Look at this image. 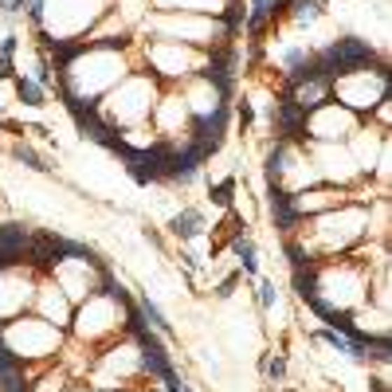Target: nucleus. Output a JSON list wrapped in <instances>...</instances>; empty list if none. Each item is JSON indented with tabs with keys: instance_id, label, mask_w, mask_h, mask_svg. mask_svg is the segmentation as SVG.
<instances>
[{
	"instance_id": "1",
	"label": "nucleus",
	"mask_w": 392,
	"mask_h": 392,
	"mask_svg": "<svg viewBox=\"0 0 392 392\" xmlns=\"http://www.w3.org/2000/svg\"><path fill=\"white\" fill-rule=\"evenodd\" d=\"M330 90H337L342 106L357 114V110H372L384 94H388V90H392V75L384 67H377V71L357 67V71H345V75L333 78Z\"/></svg>"
},
{
	"instance_id": "2",
	"label": "nucleus",
	"mask_w": 392,
	"mask_h": 392,
	"mask_svg": "<svg viewBox=\"0 0 392 392\" xmlns=\"http://www.w3.org/2000/svg\"><path fill=\"white\" fill-rule=\"evenodd\" d=\"M0 342L4 349L24 361V357H51L59 349V330L43 318H20V322L0 326Z\"/></svg>"
},
{
	"instance_id": "3",
	"label": "nucleus",
	"mask_w": 392,
	"mask_h": 392,
	"mask_svg": "<svg viewBox=\"0 0 392 392\" xmlns=\"http://www.w3.org/2000/svg\"><path fill=\"white\" fill-rule=\"evenodd\" d=\"M51 271H55V279H59V290L67 294L71 302H78V298L98 294V283H102L106 267H98L94 255H71V259H59Z\"/></svg>"
},
{
	"instance_id": "4",
	"label": "nucleus",
	"mask_w": 392,
	"mask_h": 392,
	"mask_svg": "<svg viewBox=\"0 0 392 392\" xmlns=\"http://www.w3.org/2000/svg\"><path fill=\"white\" fill-rule=\"evenodd\" d=\"M357 130V114L345 106H333V102H326V106L310 110L302 122V137H314V141H345V137Z\"/></svg>"
},
{
	"instance_id": "5",
	"label": "nucleus",
	"mask_w": 392,
	"mask_h": 392,
	"mask_svg": "<svg viewBox=\"0 0 392 392\" xmlns=\"http://www.w3.org/2000/svg\"><path fill=\"white\" fill-rule=\"evenodd\" d=\"M110 98H122V102H126V106H118V110H106L110 126H118V122H137V118H146L149 110H153V90H149V83H141V78L122 83V90H114Z\"/></svg>"
},
{
	"instance_id": "6",
	"label": "nucleus",
	"mask_w": 392,
	"mask_h": 392,
	"mask_svg": "<svg viewBox=\"0 0 392 392\" xmlns=\"http://www.w3.org/2000/svg\"><path fill=\"white\" fill-rule=\"evenodd\" d=\"M314 153H318V161H322V165H314V169H318V181H333V185L342 188V185H349V181H357V176H361V169L353 165L349 149L330 146V141H318V146H314Z\"/></svg>"
},
{
	"instance_id": "7",
	"label": "nucleus",
	"mask_w": 392,
	"mask_h": 392,
	"mask_svg": "<svg viewBox=\"0 0 392 392\" xmlns=\"http://www.w3.org/2000/svg\"><path fill=\"white\" fill-rule=\"evenodd\" d=\"M353 141V165L361 169V176L377 173V165H381V157L388 153V137H384V130H353L349 134Z\"/></svg>"
},
{
	"instance_id": "8",
	"label": "nucleus",
	"mask_w": 392,
	"mask_h": 392,
	"mask_svg": "<svg viewBox=\"0 0 392 392\" xmlns=\"http://www.w3.org/2000/svg\"><path fill=\"white\" fill-rule=\"evenodd\" d=\"M31 298H36V290H31L28 274H16V267H4L0 271V318L20 314Z\"/></svg>"
},
{
	"instance_id": "9",
	"label": "nucleus",
	"mask_w": 392,
	"mask_h": 392,
	"mask_svg": "<svg viewBox=\"0 0 392 392\" xmlns=\"http://www.w3.org/2000/svg\"><path fill=\"white\" fill-rule=\"evenodd\" d=\"M149 59H153V67L161 71V75L176 78V75H188L196 55L188 48H181V43H153V48H149Z\"/></svg>"
},
{
	"instance_id": "10",
	"label": "nucleus",
	"mask_w": 392,
	"mask_h": 392,
	"mask_svg": "<svg viewBox=\"0 0 392 392\" xmlns=\"http://www.w3.org/2000/svg\"><path fill=\"white\" fill-rule=\"evenodd\" d=\"M36 306H39V314H43V322H51L55 330L71 326V298L59 290L55 283L43 286V290H36Z\"/></svg>"
},
{
	"instance_id": "11",
	"label": "nucleus",
	"mask_w": 392,
	"mask_h": 392,
	"mask_svg": "<svg viewBox=\"0 0 392 392\" xmlns=\"http://www.w3.org/2000/svg\"><path fill=\"white\" fill-rule=\"evenodd\" d=\"M337 204H345V192L342 188H337V192H333V188H314V192H294L290 196V208L298 216H310V212H330V208H337Z\"/></svg>"
},
{
	"instance_id": "12",
	"label": "nucleus",
	"mask_w": 392,
	"mask_h": 392,
	"mask_svg": "<svg viewBox=\"0 0 392 392\" xmlns=\"http://www.w3.org/2000/svg\"><path fill=\"white\" fill-rule=\"evenodd\" d=\"M153 28H161V31H176V36H181V31H185V36H192L188 39V43H212V31H220V36H224V28H220V24H204V20H181V16H173V20H153Z\"/></svg>"
},
{
	"instance_id": "13",
	"label": "nucleus",
	"mask_w": 392,
	"mask_h": 392,
	"mask_svg": "<svg viewBox=\"0 0 392 392\" xmlns=\"http://www.w3.org/2000/svg\"><path fill=\"white\" fill-rule=\"evenodd\" d=\"M169 232H173L176 239H185V244L200 239V235H204V212H200V208H185V212H176L173 220H169Z\"/></svg>"
},
{
	"instance_id": "14",
	"label": "nucleus",
	"mask_w": 392,
	"mask_h": 392,
	"mask_svg": "<svg viewBox=\"0 0 392 392\" xmlns=\"http://www.w3.org/2000/svg\"><path fill=\"white\" fill-rule=\"evenodd\" d=\"M227 247H232V255L239 259V267H244V274H259V255H255V244L247 239L244 232H235L232 239H227Z\"/></svg>"
},
{
	"instance_id": "15",
	"label": "nucleus",
	"mask_w": 392,
	"mask_h": 392,
	"mask_svg": "<svg viewBox=\"0 0 392 392\" xmlns=\"http://www.w3.org/2000/svg\"><path fill=\"white\" fill-rule=\"evenodd\" d=\"M12 87H16V98L24 102V106H48V90L39 87L36 78L16 75V78H12Z\"/></svg>"
},
{
	"instance_id": "16",
	"label": "nucleus",
	"mask_w": 392,
	"mask_h": 392,
	"mask_svg": "<svg viewBox=\"0 0 392 392\" xmlns=\"http://www.w3.org/2000/svg\"><path fill=\"white\" fill-rule=\"evenodd\" d=\"M322 12H326L322 0H294V24L298 28H310L314 20H322Z\"/></svg>"
},
{
	"instance_id": "17",
	"label": "nucleus",
	"mask_w": 392,
	"mask_h": 392,
	"mask_svg": "<svg viewBox=\"0 0 392 392\" xmlns=\"http://www.w3.org/2000/svg\"><path fill=\"white\" fill-rule=\"evenodd\" d=\"M141 318H146V322L153 326L157 333H169V330H173V326H169V318L161 314V306H157L149 294H141Z\"/></svg>"
},
{
	"instance_id": "18",
	"label": "nucleus",
	"mask_w": 392,
	"mask_h": 392,
	"mask_svg": "<svg viewBox=\"0 0 392 392\" xmlns=\"http://www.w3.org/2000/svg\"><path fill=\"white\" fill-rule=\"evenodd\" d=\"M235 188H239V181H235V176H224L220 185H212V204L232 208L235 204Z\"/></svg>"
},
{
	"instance_id": "19",
	"label": "nucleus",
	"mask_w": 392,
	"mask_h": 392,
	"mask_svg": "<svg viewBox=\"0 0 392 392\" xmlns=\"http://www.w3.org/2000/svg\"><path fill=\"white\" fill-rule=\"evenodd\" d=\"M157 114H161V122H165V126H176V122L185 126V114H188V106H185V102H181V98H165V106L157 110Z\"/></svg>"
},
{
	"instance_id": "20",
	"label": "nucleus",
	"mask_w": 392,
	"mask_h": 392,
	"mask_svg": "<svg viewBox=\"0 0 392 392\" xmlns=\"http://www.w3.org/2000/svg\"><path fill=\"white\" fill-rule=\"evenodd\" d=\"M12 157H16V161H24L28 169H36V173H48V161H43V157H39L31 146H24V141H20V146H12Z\"/></svg>"
},
{
	"instance_id": "21",
	"label": "nucleus",
	"mask_w": 392,
	"mask_h": 392,
	"mask_svg": "<svg viewBox=\"0 0 392 392\" xmlns=\"http://www.w3.org/2000/svg\"><path fill=\"white\" fill-rule=\"evenodd\" d=\"M259 306H263V310L279 306V286H274L271 279H259Z\"/></svg>"
},
{
	"instance_id": "22",
	"label": "nucleus",
	"mask_w": 392,
	"mask_h": 392,
	"mask_svg": "<svg viewBox=\"0 0 392 392\" xmlns=\"http://www.w3.org/2000/svg\"><path fill=\"white\" fill-rule=\"evenodd\" d=\"M239 283H244V271H232L227 279H220V286H216V298H232Z\"/></svg>"
},
{
	"instance_id": "23",
	"label": "nucleus",
	"mask_w": 392,
	"mask_h": 392,
	"mask_svg": "<svg viewBox=\"0 0 392 392\" xmlns=\"http://www.w3.org/2000/svg\"><path fill=\"white\" fill-rule=\"evenodd\" d=\"M372 110H377V118H381V126L388 130V118H392V94H384V98H381V102H377Z\"/></svg>"
},
{
	"instance_id": "24",
	"label": "nucleus",
	"mask_w": 392,
	"mask_h": 392,
	"mask_svg": "<svg viewBox=\"0 0 392 392\" xmlns=\"http://www.w3.org/2000/svg\"><path fill=\"white\" fill-rule=\"evenodd\" d=\"M244 20H247V8H239V4L232 0V4H227V28H239Z\"/></svg>"
},
{
	"instance_id": "25",
	"label": "nucleus",
	"mask_w": 392,
	"mask_h": 392,
	"mask_svg": "<svg viewBox=\"0 0 392 392\" xmlns=\"http://www.w3.org/2000/svg\"><path fill=\"white\" fill-rule=\"evenodd\" d=\"M235 118H239V126H244V130L255 122V110H251V102H247V98L239 102V106H235Z\"/></svg>"
},
{
	"instance_id": "26",
	"label": "nucleus",
	"mask_w": 392,
	"mask_h": 392,
	"mask_svg": "<svg viewBox=\"0 0 392 392\" xmlns=\"http://www.w3.org/2000/svg\"><path fill=\"white\" fill-rule=\"evenodd\" d=\"M16 48H20V36H4V39H0V55H16Z\"/></svg>"
},
{
	"instance_id": "27",
	"label": "nucleus",
	"mask_w": 392,
	"mask_h": 392,
	"mask_svg": "<svg viewBox=\"0 0 392 392\" xmlns=\"http://www.w3.org/2000/svg\"><path fill=\"white\" fill-rule=\"evenodd\" d=\"M0 78H16V63H12V55H0Z\"/></svg>"
},
{
	"instance_id": "28",
	"label": "nucleus",
	"mask_w": 392,
	"mask_h": 392,
	"mask_svg": "<svg viewBox=\"0 0 392 392\" xmlns=\"http://www.w3.org/2000/svg\"><path fill=\"white\" fill-rule=\"evenodd\" d=\"M372 392H388V381H384V377H377V381H372Z\"/></svg>"
},
{
	"instance_id": "29",
	"label": "nucleus",
	"mask_w": 392,
	"mask_h": 392,
	"mask_svg": "<svg viewBox=\"0 0 392 392\" xmlns=\"http://www.w3.org/2000/svg\"><path fill=\"white\" fill-rule=\"evenodd\" d=\"M283 392H298V388H283Z\"/></svg>"
}]
</instances>
